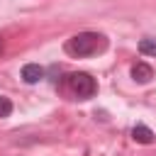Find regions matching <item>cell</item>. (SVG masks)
Wrapping results in <instances>:
<instances>
[{
    "label": "cell",
    "instance_id": "cell-4",
    "mask_svg": "<svg viewBox=\"0 0 156 156\" xmlns=\"http://www.w3.org/2000/svg\"><path fill=\"white\" fill-rule=\"evenodd\" d=\"M132 78L144 85V83H149V80L154 78V68H151L149 63H144V61H136V63L132 66Z\"/></svg>",
    "mask_w": 156,
    "mask_h": 156
},
{
    "label": "cell",
    "instance_id": "cell-1",
    "mask_svg": "<svg viewBox=\"0 0 156 156\" xmlns=\"http://www.w3.org/2000/svg\"><path fill=\"white\" fill-rule=\"evenodd\" d=\"M105 46H107V41H105L102 34H98V32H80V34L71 37L63 49H66V54L83 58V56H93V54L102 51Z\"/></svg>",
    "mask_w": 156,
    "mask_h": 156
},
{
    "label": "cell",
    "instance_id": "cell-8",
    "mask_svg": "<svg viewBox=\"0 0 156 156\" xmlns=\"http://www.w3.org/2000/svg\"><path fill=\"white\" fill-rule=\"evenodd\" d=\"M0 51H2V39H0Z\"/></svg>",
    "mask_w": 156,
    "mask_h": 156
},
{
    "label": "cell",
    "instance_id": "cell-5",
    "mask_svg": "<svg viewBox=\"0 0 156 156\" xmlns=\"http://www.w3.org/2000/svg\"><path fill=\"white\" fill-rule=\"evenodd\" d=\"M132 139H134L136 144H151V141H154V132H151L146 124H136V127L132 129Z\"/></svg>",
    "mask_w": 156,
    "mask_h": 156
},
{
    "label": "cell",
    "instance_id": "cell-6",
    "mask_svg": "<svg viewBox=\"0 0 156 156\" xmlns=\"http://www.w3.org/2000/svg\"><path fill=\"white\" fill-rule=\"evenodd\" d=\"M139 51L144 56H156V39H141L139 41Z\"/></svg>",
    "mask_w": 156,
    "mask_h": 156
},
{
    "label": "cell",
    "instance_id": "cell-2",
    "mask_svg": "<svg viewBox=\"0 0 156 156\" xmlns=\"http://www.w3.org/2000/svg\"><path fill=\"white\" fill-rule=\"evenodd\" d=\"M68 88L78 100H88L98 93V83L90 73H71L68 76Z\"/></svg>",
    "mask_w": 156,
    "mask_h": 156
},
{
    "label": "cell",
    "instance_id": "cell-3",
    "mask_svg": "<svg viewBox=\"0 0 156 156\" xmlns=\"http://www.w3.org/2000/svg\"><path fill=\"white\" fill-rule=\"evenodd\" d=\"M41 78H44V68H41L39 63H24V66H22V80H24V83L34 85V83H39Z\"/></svg>",
    "mask_w": 156,
    "mask_h": 156
},
{
    "label": "cell",
    "instance_id": "cell-7",
    "mask_svg": "<svg viewBox=\"0 0 156 156\" xmlns=\"http://www.w3.org/2000/svg\"><path fill=\"white\" fill-rule=\"evenodd\" d=\"M10 112H12L10 98H2V95H0V117H10Z\"/></svg>",
    "mask_w": 156,
    "mask_h": 156
}]
</instances>
